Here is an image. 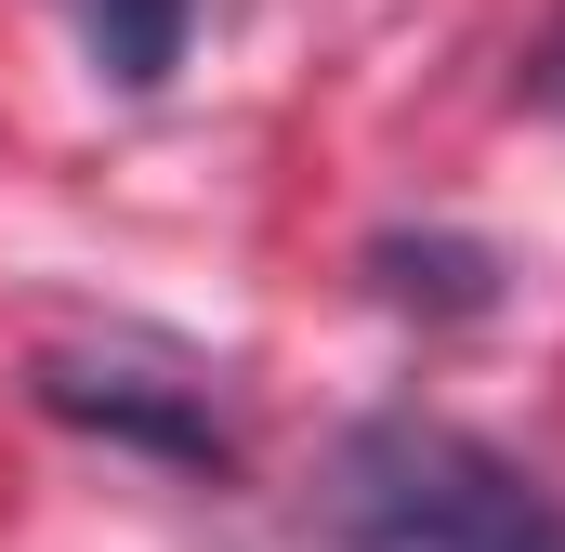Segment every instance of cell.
<instances>
[{
    "label": "cell",
    "instance_id": "7a4b0ae2",
    "mask_svg": "<svg viewBox=\"0 0 565 552\" xmlns=\"http://www.w3.org/2000/svg\"><path fill=\"white\" fill-rule=\"evenodd\" d=\"M26 395L53 421H79V434H106V447H145V460H184V474H224L237 460V434L211 408V382L171 355V342H93V355H40L26 369Z\"/></svg>",
    "mask_w": 565,
    "mask_h": 552
},
{
    "label": "cell",
    "instance_id": "3957f363",
    "mask_svg": "<svg viewBox=\"0 0 565 552\" xmlns=\"http://www.w3.org/2000/svg\"><path fill=\"white\" fill-rule=\"evenodd\" d=\"M184 26H198V0H79V40L119 93H158L184 66Z\"/></svg>",
    "mask_w": 565,
    "mask_h": 552
},
{
    "label": "cell",
    "instance_id": "277c9868",
    "mask_svg": "<svg viewBox=\"0 0 565 552\" xmlns=\"http://www.w3.org/2000/svg\"><path fill=\"white\" fill-rule=\"evenodd\" d=\"M369 276H382V302H434V316H473L500 264H487L473 237H382V251H369Z\"/></svg>",
    "mask_w": 565,
    "mask_h": 552
},
{
    "label": "cell",
    "instance_id": "5b68a950",
    "mask_svg": "<svg viewBox=\"0 0 565 552\" xmlns=\"http://www.w3.org/2000/svg\"><path fill=\"white\" fill-rule=\"evenodd\" d=\"M526 93H540V106H553V119H565V13H553V40L526 53Z\"/></svg>",
    "mask_w": 565,
    "mask_h": 552
},
{
    "label": "cell",
    "instance_id": "6da1fadb",
    "mask_svg": "<svg viewBox=\"0 0 565 552\" xmlns=\"http://www.w3.org/2000/svg\"><path fill=\"white\" fill-rule=\"evenodd\" d=\"M329 540L342 552H565V500L513 447L382 408L329 460Z\"/></svg>",
    "mask_w": 565,
    "mask_h": 552
}]
</instances>
